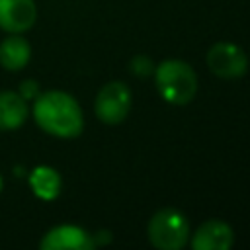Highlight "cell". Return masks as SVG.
<instances>
[{
  "label": "cell",
  "mask_w": 250,
  "mask_h": 250,
  "mask_svg": "<svg viewBox=\"0 0 250 250\" xmlns=\"http://www.w3.org/2000/svg\"><path fill=\"white\" fill-rule=\"evenodd\" d=\"M33 117L45 133L61 139L78 137L84 129V115L78 102L62 90L39 92L33 104Z\"/></svg>",
  "instance_id": "obj_1"
},
{
  "label": "cell",
  "mask_w": 250,
  "mask_h": 250,
  "mask_svg": "<svg viewBox=\"0 0 250 250\" xmlns=\"http://www.w3.org/2000/svg\"><path fill=\"white\" fill-rule=\"evenodd\" d=\"M154 84L160 96L176 105H184L193 100L197 92V76L195 70L180 61V59H166L154 68Z\"/></svg>",
  "instance_id": "obj_2"
},
{
  "label": "cell",
  "mask_w": 250,
  "mask_h": 250,
  "mask_svg": "<svg viewBox=\"0 0 250 250\" xmlns=\"http://www.w3.org/2000/svg\"><path fill=\"white\" fill-rule=\"evenodd\" d=\"M189 225L178 209H160L148 221V240L160 250H180L188 244Z\"/></svg>",
  "instance_id": "obj_3"
},
{
  "label": "cell",
  "mask_w": 250,
  "mask_h": 250,
  "mask_svg": "<svg viewBox=\"0 0 250 250\" xmlns=\"http://www.w3.org/2000/svg\"><path fill=\"white\" fill-rule=\"evenodd\" d=\"M96 115L100 121H104L105 125H117L121 123L129 109H131V92L123 82H109L105 84L98 96H96V104H94Z\"/></svg>",
  "instance_id": "obj_4"
},
{
  "label": "cell",
  "mask_w": 250,
  "mask_h": 250,
  "mask_svg": "<svg viewBox=\"0 0 250 250\" xmlns=\"http://www.w3.org/2000/svg\"><path fill=\"white\" fill-rule=\"evenodd\" d=\"M207 66L209 70L225 80L240 78L248 68L246 53L236 45L229 41H219L207 51Z\"/></svg>",
  "instance_id": "obj_5"
},
{
  "label": "cell",
  "mask_w": 250,
  "mask_h": 250,
  "mask_svg": "<svg viewBox=\"0 0 250 250\" xmlns=\"http://www.w3.org/2000/svg\"><path fill=\"white\" fill-rule=\"evenodd\" d=\"M37 18L33 0H0V27L8 33L27 31Z\"/></svg>",
  "instance_id": "obj_6"
},
{
  "label": "cell",
  "mask_w": 250,
  "mask_h": 250,
  "mask_svg": "<svg viewBox=\"0 0 250 250\" xmlns=\"http://www.w3.org/2000/svg\"><path fill=\"white\" fill-rule=\"evenodd\" d=\"M39 246L43 250H88L94 246V238L80 227L61 225L51 229Z\"/></svg>",
  "instance_id": "obj_7"
},
{
  "label": "cell",
  "mask_w": 250,
  "mask_h": 250,
  "mask_svg": "<svg viewBox=\"0 0 250 250\" xmlns=\"http://www.w3.org/2000/svg\"><path fill=\"white\" fill-rule=\"evenodd\" d=\"M234 242L232 229L219 219H211L203 223L191 238V246L195 250H227Z\"/></svg>",
  "instance_id": "obj_8"
},
{
  "label": "cell",
  "mask_w": 250,
  "mask_h": 250,
  "mask_svg": "<svg viewBox=\"0 0 250 250\" xmlns=\"http://www.w3.org/2000/svg\"><path fill=\"white\" fill-rule=\"evenodd\" d=\"M27 111V104L18 92H0V131L20 129Z\"/></svg>",
  "instance_id": "obj_9"
},
{
  "label": "cell",
  "mask_w": 250,
  "mask_h": 250,
  "mask_svg": "<svg viewBox=\"0 0 250 250\" xmlns=\"http://www.w3.org/2000/svg\"><path fill=\"white\" fill-rule=\"evenodd\" d=\"M29 43L20 33H12L0 43V64L6 70H21L29 62Z\"/></svg>",
  "instance_id": "obj_10"
},
{
  "label": "cell",
  "mask_w": 250,
  "mask_h": 250,
  "mask_svg": "<svg viewBox=\"0 0 250 250\" xmlns=\"http://www.w3.org/2000/svg\"><path fill=\"white\" fill-rule=\"evenodd\" d=\"M29 186L39 199L51 201L61 193V176L51 166H37L29 176Z\"/></svg>",
  "instance_id": "obj_11"
},
{
  "label": "cell",
  "mask_w": 250,
  "mask_h": 250,
  "mask_svg": "<svg viewBox=\"0 0 250 250\" xmlns=\"http://www.w3.org/2000/svg\"><path fill=\"white\" fill-rule=\"evenodd\" d=\"M131 72L137 76H148L154 72V62L146 55H139L131 61Z\"/></svg>",
  "instance_id": "obj_12"
},
{
  "label": "cell",
  "mask_w": 250,
  "mask_h": 250,
  "mask_svg": "<svg viewBox=\"0 0 250 250\" xmlns=\"http://www.w3.org/2000/svg\"><path fill=\"white\" fill-rule=\"evenodd\" d=\"M23 100H35L39 96V84L35 80H23L20 84V92H18Z\"/></svg>",
  "instance_id": "obj_13"
},
{
  "label": "cell",
  "mask_w": 250,
  "mask_h": 250,
  "mask_svg": "<svg viewBox=\"0 0 250 250\" xmlns=\"http://www.w3.org/2000/svg\"><path fill=\"white\" fill-rule=\"evenodd\" d=\"M0 189H2V176H0Z\"/></svg>",
  "instance_id": "obj_14"
}]
</instances>
